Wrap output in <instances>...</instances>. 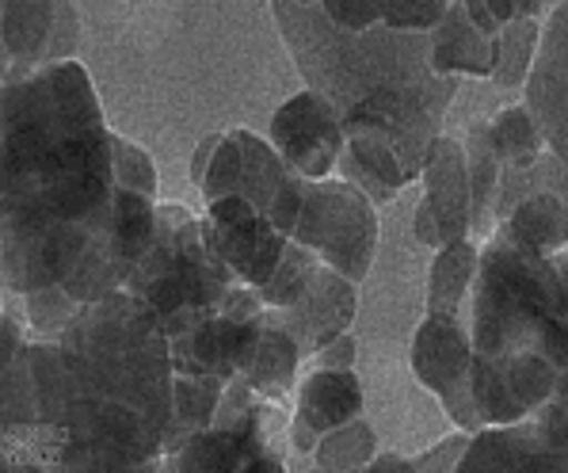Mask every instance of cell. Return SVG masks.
Here are the masks:
<instances>
[{
  "instance_id": "9c48e42d",
  "label": "cell",
  "mask_w": 568,
  "mask_h": 473,
  "mask_svg": "<svg viewBox=\"0 0 568 473\" xmlns=\"http://www.w3.org/2000/svg\"><path fill=\"white\" fill-rule=\"evenodd\" d=\"M156 236V199L142 195V191L115 188L108 214L92 230L89 244H84L81 260L73 264L61 286L77 298V302H95V298L122 291L150 252Z\"/></svg>"
},
{
  "instance_id": "7a4b0ae2",
  "label": "cell",
  "mask_w": 568,
  "mask_h": 473,
  "mask_svg": "<svg viewBox=\"0 0 568 473\" xmlns=\"http://www.w3.org/2000/svg\"><path fill=\"white\" fill-rule=\"evenodd\" d=\"M89 69L65 58L4 81L0 268L8 294L61 283L115 199V153Z\"/></svg>"
},
{
  "instance_id": "ab89813d",
  "label": "cell",
  "mask_w": 568,
  "mask_h": 473,
  "mask_svg": "<svg viewBox=\"0 0 568 473\" xmlns=\"http://www.w3.org/2000/svg\"><path fill=\"white\" fill-rule=\"evenodd\" d=\"M488 8H493V16L500 23H508V20H515V16H519V8H515V0H485Z\"/></svg>"
},
{
  "instance_id": "5bb4252c",
  "label": "cell",
  "mask_w": 568,
  "mask_h": 473,
  "mask_svg": "<svg viewBox=\"0 0 568 473\" xmlns=\"http://www.w3.org/2000/svg\"><path fill=\"white\" fill-rule=\"evenodd\" d=\"M0 54L4 81L73 58L81 42V16L73 0H0Z\"/></svg>"
},
{
  "instance_id": "d6986e66",
  "label": "cell",
  "mask_w": 568,
  "mask_h": 473,
  "mask_svg": "<svg viewBox=\"0 0 568 473\" xmlns=\"http://www.w3.org/2000/svg\"><path fill=\"white\" fill-rule=\"evenodd\" d=\"M500 34L477 28L466 0H450L447 16L432 28V61L447 77H493Z\"/></svg>"
},
{
  "instance_id": "4fadbf2b",
  "label": "cell",
  "mask_w": 568,
  "mask_h": 473,
  "mask_svg": "<svg viewBox=\"0 0 568 473\" xmlns=\"http://www.w3.org/2000/svg\"><path fill=\"white\" fill-rule=\"evenodd\" d=\"M203 236L217 260L248 286H264L275 275L291 236L278 230L275 222L256 203L241 195H225L206 203L203 214Z\"/></svg>"
},
{
  "instance_id": "d4e9b609",
  "label": "cell",
  "mask_w": 568,
  "mask_h": 473,
  "mask_svg": "<svg viewBox=\"0 0 568 473\" xmlns=\"http://www.w3.org/2000/svg\"><path fill=\"white\" fill-rule=\"evenodd\" d=\"M500 225H508L523 244H530V249H538V252H565L568 249V199L554 195V191H535V195L519 199Z\"/></svg>"
},
{
  "instance_id": "277c9868",
  "label": "cell",
  "mask_w": 568,
  "mask_h": 473,
  "mask_svg": "<svg viewBox=\"0 0 568 473\" xmlns=\"http://www.w3.org/2000/svg\"><path fill=\"white\" fill-rule=\"evenodd\" d=\"M469 329L485 427L568 397V252H538L496 225L480 244Z\"/></svg>"
},
{
  "instance_id": "6da1fadb",
  "label": "cell",
  "mask_w": 568,
  "mask_h": 473,
  "mask_svg": "<svg viewBox=\"0 0 568 473\" xmlns=\"http://www.w3.org/2000/svg\"><path fill=\"white\" fill-rule=\"evenodd\" d=\"M172 340L122 286L58 340L0 363V470H156L172 420Z\"/></svg>"
},
{
  "instance_id": "e0dca14e",
  "label": "cell",
  "mask_w": 568,
  "mask_h": 473,
  "mask_svg": "<svg viewBox=\"0 0 568 473\" xmlns=\"http://www.w3.org/2000/svg\"><path fill=\"white\" fill-rule=\"evenodd\" d=\"M523 100L541 122L549 149L568 164V0L549 12L541 47L523 84Z\"/></svg>"
},
{
  "instance_id": "ffe728a7",
  "label": "cell",
  "mask_w": 568,
  "mask_h": 473,
  "mask_svg": "<svg viewBox=\"0 0 568 473\" xmlns=\"http://www.w3.org/2000/svg\"><path fill=\"white\" fill-rule=\"evenodd\" d=\"M294 416L310 424L317 435H328L332 427H344L363 416V382L355 371L339 366H317L305 374L294 397Z\"/></svg>"
},
{
  "instance_id": "d590c367",
  "label": "cell",
  "mask_w": 568,
  "mask_h": 473,
  "mask_svg": "<svg viewBox=\"0 0 568 473\" xmlns=\"http://www.w3.org/2000/svg\"><path fill=\"white\" fill-rule=\"evenodd\" d=\"M413 233H416V241L424 244V249H432V252H439L443 244H447L439 218H435V210H432L427 199H419V207H416V214H413Z\"/></svg>"
},
{
  "instance_id": "74e56055",
  "label": "cell",
  "mask_w": 568,
  "mask_h": 473,
  "mask_svg": "<svg viewBox=\"0 0 568 473\" xmlns=\"http://www.w3.org/2000/svg\"><path fill=\"white\" fill-rule=\"evenodd\" d=\"M222 138H225V130H214L210 138H203V142L195 145V153H191V183H203L206 180V172H210V161H214V153H217V145H222Z\"/></svg>"
},
{
  "instance_id": "ac0fdd59",
  "label": "cell",
  "mask_w": 568,
  "mask_h": 473,
  "mask_svg": "<svg viewBox=\"0 0 568 473\" xmlns=\"http://www.w3.org/2000/svg\"><path fill=\"white\" fill-rule=\"evenodd\" d=\"M424 199L432 203L447 241L474 236V188H469L466 142L439 134L424 157Z\"/></svg>"
},
{
  "instance_id": "7402d4cb",
  "label": "cell",
  "mask_w": 568,
  "mask_h": 473,
  "mask_svg": "<svg viewBox=\"0 0 568 473\" xmlns=\"http://www.w3.org/2000/svg\"><path fill=\"white\" fill-rule=\"evenodd\" d=\"M225 385L230 382L176 371V382H172V420H169V435H164V462H169L183 443H191L199 432H206V427L214 424L217 405H222V397H225Z\"/></svg>"
},
{
  "instance_id": "44dd1931",
  "label": "cell",
  "mask_w": 568,
  "mask_h": 473,
  "mask_svg": "<svg viewBox=\"0 0 568 473\" xmlns=\"http://www.w3.org/2000/svg\"><path fill=\"white\" fill-rule=\"evenodd\" d=\"M466 164H469V188H474V236L488 241L496 222V210H500V191L504 177H508V164H504L500 149L493 138V119H477L466 130Z\"/></svg>"
},
{
  "instance_id": "30bf717a",
  "label": "cell",
  "mask_w": 568,
  "mask_h": 473,
  "mask_svg": "<svg viewBox=\"0 0 568 473\" xmlns=\"http://www.w3.org/2000/svg\"><path fill=\"white\" fill-rule=\"evenodd\" d=\"M267 325V302L256 286L233 283L225 302L210 318L191 325L172 340V366L203 379L233 382L252 371L260 352V336Z\"/></svg>"
},
{
  "instance_id": "b9f144b4",
  "label": "cell",
  "mask_w": 568,
  "mask_h": 473,
  "mask_svg": "<svg viewBox=\"0 0 568 473\" xmlns=\"http://www.w3.org/2000/svg\"><path fill=\"white\" fill-rule=\"evenodd\" d=\"M302 4H321V0H302Z\"/></svg>"
},
{
  "instance_id": "f35d334b",
  "label": "cell",
  "mask_w": 568,
  "mask_h": 473,
  "mask_svg": "<svg viewBox=\"0 0 568 473\" xmlns=\"http://www.w3.org/2000/svg\"><path fill=\"white\" fill-rule=\"evenodd\" d=\"M28 325V321H23ZM20 325V313L12 310V305H4V352H0V363H12L16 352H20L23 344H28V332Z\"/></svg>"
},
{
  "instance_id": "5b68a950",
  "label": "cell",
  "mask_w": 568,
  "mask_h": 473,
  "mask_svg": "<svg viewBox=\"0 0 568 473\" xmlns=\"http://www.w3.org/2000/svg\"><path fill=\"white\" fill-rule=\"evenodd\" d=\"M233 283L241 279L210 252L203 218L183 203H156V236L126 291L161 321V329L180 336L199 325L225 302Z\"/></svg>"
},
{
  "instance_id": "8992f818",
  "label": "cell",
  "mask_w": 568,
  "mask_h": 473,
  "mask_svg": "<svg viewBox=\"0 0 568 473\" xmlns=\"http://www.w3.org/2000/svg\"><path fill=\"white\" fill-rule=\"evenodd\" d=\"M291 420L283 401L256 393L248 379H233L206 432L183 443L164 466L169 470H214V473H278L286 470Z\"/></svg>"
},
{
  "instance_id": "ba28073f",
  "label": "cell",
  "mask_w": 568,
  "mask_h": 473,
  "mask_svg": "<svg viewBox=\"0 0 568 473\" xmlns=\"http://www.w3.org/2000/svg\"><path fill=\"white\" fill-rule=\"evenodd\" d=\"M199 195H203V203H214V199L225 195L248 199L291 236L302 214L305 177L291 169V161L278 153L271 138L233 127L225 130L222 145H217L214 161H210L206 180L199 183Z\"/></svg>"
},
{
  "instance_id": "1f68e13d",
  "label": "cell",
  "mask_w": 568,
  "mask_h": 473,
  "mask_svg": "<svg viewBox=\"0 0 568 473\" xmlns=\"http://www.w3.org/2000/svg\"><path fill=\"white\" fill-rule=\"evenodd\" d=\"M450 0H386L382 23L397 31H432L447 16Z\"/></svg>"
},
{
  "instance_id": "4316f807",
  "label": "cell",
  "mask_w": 568,
  "mask_h": 473,
  "mask_svg": "<svg viewBox=\"0 0 568 473\" xmlns=\"http://www.w3.org/2000/svg\"><path fill=\"white\" fill-rule=\"evenodd\" d=\"M493 138H496V149H500L508 169H530V164L549 149L546 134H541V122L527 103H519V108L511 103V108L496 111Z\"/></svg>"
},
{
  "instance_id": "603a6c76",
  "label": "cell",
  "mask_w": 568,
  "mask_h": 473,
  "mask_svg": "<svg viewBox=\"0 0 568 473\" xmlns=\"http://www.w3.org/2000/svg\"><path fill=\"white\" fill-rule=\"evenodd\" d=\"M302 344L294 340V332L267 310V325H264V336H260V352H256V363L252 371L244 374L256 393H264L271 401H283L291 397V390L298 385V366H302Z\"/></svg>"
},
{
  "instance_id": "d6a6232c",
  "label": "cell",
  "mask_w": 568,
  "mask_h": 473,
  "mask_svg": "<svg viewBox=\"0 0 568 473\" xmlns=\"http://www.w3.org/2000/svg\"><path fill=\"white\" fill-rule=\"evenodd\" d=\"M321 8L344 28H374L386 16V0H321Z\"/></svg>"
},
{
  "instance_id": "484cf974",
  "label": "cell",
  "mask_w": 568,
  "mask_h": 473,
  "mask_svg": "<svg viewBox=\"0 0 568 473\" xmlns=\"http://www.w3.org/2000/svg\"><path fill=\"white\" fill-rule=\"evenodd\" d=\"M541 47V23L538 16H515V20L504 23L500 42H496V69H493V81L500 89H523L535 69Z\"/></svg>"
},
{
  "instance_id": "836d02e7",
  "label": "cell",
  "mask_w": 568,
  "mask_h": 473,
  "mask_svg": "<svg viewBox=\"0 0 568 473\" xmlns=\"http://www.w3.org/2000/svg\"><path fill=\"white\" fill-rule=\"evenodd\" d=\"M469 440H474V432L458 427V432L447 435L443 443H435L432 451L413 454V473H424V470H458V462H462V454H466Z\"/></svg>"
},
{
  "instance_id": "e575fe53",
  "label": "cell",
  "mask_w": 568,
  "mask_h": 473,
  "mask_svg": "<svg viewBox=\"0 0 568 473\" xmlns=\"http://www.w3.org/2000/svg\"><path fill=\"white\" fill-rule=\"evenodd\" d=\"M336 172H339V177H344V180H352L355 188H363L366 195H371V199H374V203H378V207H382V203H393V199L400 195L397 188H389L386 180H378V177H374L371 169H363V164L355 161L352 153H344V157H339V169H336Z\"/></svg>"
},
{
  "instance_id": "2e32d148",
  "label": "cell",
  "mask_w": 568,
  "mask_h": 473,
  "mask_svg": "<svg viewBox=\"0 0 568 473\" xmlns=\"http://www.w3.org/2000/svg\"><path fill=\"white\" fill-rule=\"evenodd\" d=\"M271 313L294 332L305 359H313L336 336L352 332V321H355V313H359L355 279H347L344 271L317 260V268H313V275H310V286H305V294L298 302L286 305V310H271Z\"/></svg>"
},
{
  "instance_id": "60d3db41",
  "label": "cell",
  "mask_w": 568,
  "mask_h": 473,
  "mask_svg": "<svg viewBox=\"0 0 568 473\" xmlns=\"http://www.w3.org/2000/svg\"><path fill=\"white\" fill-rule=\"evenodd\" d=\"M515 8H519V16H541L546 0H515Z\"/></svg>"
},
{
  "instance_id": "83f0119b",
  "label": "cell",
  "mask_w": 568,
  "mask_h": 473,
  "mask_svg": "<svg viewBox=\"0 0 568 473\" xmlns=\"http://www.w3.org/2000/svg\"><path fill=\"white\" fill-rule=\"evenodd\" d=\"M374 454H378V435L359 416L352 424L332 427L328 435H321L313 462H317V470H366Z\"/></svg>"
},
{
  "instance_id": "52a82bcc",
  "label": "cell",
  "mask_w": 568,
  "mask_h": 473,
  "mask_svg": "<svg viewBox=\"0 0 568 473\" xmlns=\"http://www.w3.org/2000/svg\"><path fill=\"white\" fill-rule=\"evenodd\" d=\"M378 203L344 177L305 180L302 214L291 241L317 252L325 264L363 283L378 256Z\"/></svg>"
},
{
  "instance_id": "8fae6325",
  "label": "cell",
  "mask_w": 568,
  "mask_h": 473,
  "mask_svg": "<svg viewBox=\"0 0 568 473\" xmlns=\"http://www.w3.org/2000/svg\"><path fill=\"white\" fill-rule=\"evenodd\" d=\"M413 374L424 390L439 397L454 427L480 432L485 420L474 401V329L466 310H427L413 332Z\"/></svg>"
},
{
  "instance_id": "7c38bea8",
  "label": "cell",
  "mask_w": 568,
  "mask_h": 473,
  "mask_svg": "<svg viewBox=\"0 0 568 473\" xmlns=\"http://www.w3.org/2000/svg\"><path fill=\"white\" fill-rule=\"evenodd\" d=\"M462 473H557L568 470V397H554L515 424L474 432L458 462Z\"/></svg>"
},
{
  "instance_id": "cb8c5ba5",
  "label": "cell",
  "mask_w": 568,
  "mask_h": 473,
  "mask_svg": "<svg viewBox=\"0 0 568 473\" xmlns=\"http://www.w3.org/2000/svg\"><path fill=\"white\" fill-rule=\"evenodd\" d=\"M480 268V241L458 236L435 252L432 279H427V310H466Z\"/></svg>"
},
{
  "instance_id": "8d00e7d4",
  "label": "cell",
  "mask_w": 568,
  "mask_h": 473,
  "mask_svg": "<svg viewBox=\"0 0 568 473\" xmlns=\"http://www.w3.org/2000/svg\"><path fill=\"white\" fill-rule=\"evenodd\" d=\"M355 355H359V340H355L352 332H344V336H336L332 344H325L313 359H317V366H339V371H355Z\"/></svg>"
},
{
  "instance_id": "9a60e30c",
  "label": "cell",
  "mask_w": 568,
  "mask_h": 473,
  "mask_svg": "<svg viewBox=\"0 0 568 473\" xmlns=\"http://www.w3.org/2000/svg\"><path fill=\"white\" fill-rule=\"evenodd\" d=\"M271 142L305 180H325L347 153V130L325 95L302 89L271 115Z\"/></svg>"
},
{
  "instance_id": "f546056e",
  "label": "cell",
  "mask_w": 568,
  "mask_h": 473,
  "mask_svg": "<svg viewBox=\"0 0 568 473\" xmlns=\"http://www.w3.org/2000/svg\"><path fill=\"white\" fill-rule=\"evenodd\" d=\"M20 298H23V321H28V329L34 336H50V340H58L69 321L77 318V310L84 305V302H77L61 283L39 286V291H28Z\"/></svg>"
},
{
  "instance_id": "3957f363",
  "label": "cell",
  "mask_w": 568,
  "mask_h": 473,
  "mask_svg": "<svg viewBox=\"0 0 568 473\" xmlns=\"http://www.w3.org/2000/svg\"><path fill=\"white\" fill-rule=\"evenodd\" d=\"M267 4L305 89L336 108L347 138H382L419 177L458 92V77L435 69L432 31H397L389 23L355 31L321 4Z\"/></svg>"
},
{
  "instance_id": "4dcf8cb0",
  "label": "cell",
  "mask_w": 568,
  "mask_h": 473,
  "mask_svg": "<svg viewBox=\"0 0 568 473\" xmlns=\"http://www.w3.org/2000/svg\"><path fill=\"white\" fill-rule=\"evenodd\" d=\"M111 153H115V188H130V191H142V195L156 199L161 177H156L150 149H142L138 142H130V138L115 134L111 138Z\"/></svg>"
},
{
  "instance_id": "f1b7e54d",
  "label": "cell",
  "mask_w": 568,
  "mask_h": 473,
  "mask_svg": "<svg viewBox=\"0 0 568 473\" xmlns=\"http://www.w3.org/2000/svg\"><path fill=\"white\" fill-rule=\"evenodd\" d=\"M317 252H310L305 244L291 241L283 252V260H278L275 275L267 279L264 286H260V294H264L267 310H286V305H294L298 298L305 294V286H310V275L313 268H317Z\"/></svg>"
}]
</instances>
